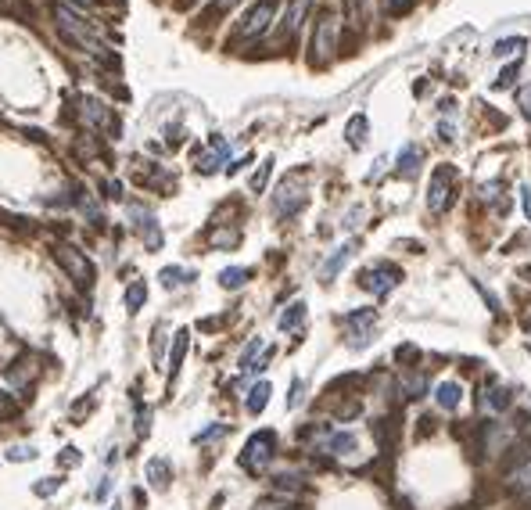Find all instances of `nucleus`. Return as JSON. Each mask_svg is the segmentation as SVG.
Segmentation results:
<instances>
[{
    "instance_id": "nucleus-1",
    "label": "nucleus",
    "mask_w": 531,
    "mask_h": 510,
    "mask_svg": "<svg viewBox=\"0 0 531 510\" xmlns=\"http://www.w3.org/2000/svg\"><path fill=\"white\" fill-rule=\"evenodd\" d=\"M273 449H276V435L273 431H259L244 442V453H241V467L248 474H262L273 460Z\"/></svg>"
},
{
    "instance_id": "nucleus-2",
    "label": "nucleus",
    "mask_w": 531,
    "mask_h": 510,
    "mask_svg": "<svg viewBox=\"0 0 531 510\" xmlns=\"http://www.w3.org/2000/svg\"><path fill=\"white\" fill-rule=\"evenodd\" d=\"M54 18H58V29H61V33H65L72 43H79V47H83V51H90L93 58H105V47L98 43V36H93L90 29H86V22H79L69 8H58V11H54Z\"/></svg>"
},
{
    "instance_id": "nucleus-3",
    "label": "nucleus",
    "mask_w": 531,
    "mask_h": 510,
    "mask_svg": "<svg viewBox=\"0 0 531 510\" xmlns=\"http://www.w3.org/2000/svg\"><path fill=\"white\" fill-rule=\"evenodd\" d=\"M273 18H276V0H259V4L237 22V36H244V40L262 36L266 29L273 25Z\"/></svg>"
},
{
    "instance_id": "nucleus-4",
    "label": "nucleus",
    "mask_w": 531,
    "mask_h": 510,
    "mask_svg": "<svg viewBox=\"0 0 531 510\" xmlns=\"http://www.w3.org/2000/svg\"><path fill=\"white\" fill-rule=\"evenodd\" d=\"M334 43H337V18L330 11H323L320 22H316V33H312V62L323 65L334 54Z\"/></svg>"
},
{
    "instance_id": "nucleus-5",
    "label": "nucleus",
    "mask_w": 531,
    "mask_h": 510,
    "mask_svg": "<svg viewBox=\"0 0 531 510\" xmlns=\"http://www.w3.org/2000/svg\"><path fill=\"white\" fill-rule=\"evenodd\" d=\"M302 205H305L302 180H298V176H288L284 184L276 187V194H273V213H276L280 220H288V216H295V213H298Z\"/></svg>"
},
{
    "instance_id": "nucleus-6",
    "label": "nucleus",
    "mask_w": 531,
    "mask_h": 510,
    "mask_svg": "<svg viewBox=\"0 0 531 510\" xmlns=\"http://www.w3.org/2000/svg\"><path fill=\"white\" fill-rule=\"evenodd\" d=\"M54 255H58L61 269H65V274H69L79 288H86V284L93 281V266H90V259H86L83 252H76V248H69V245H61Z\"/></svg>"
},
{
    "instance_id": "nucleus-7",
    "label": "nucleus",
    "mask_w": 531,
    "mask_h": 510,
    "mask_svg": "<svg viewBox=\"0 0 531 510\" xmlns=\"http://www.w3.org/2000/svg\"><path fill=\"white\" fill-rule=\"evenodd\" d=\"M398 266H388V262H377V266H370V269H363L359 274V284L366 288V291H373V295H388L395 284H398Z\"/></svg>"
},
{
    "instance_id": "nucleus-8",
    "label": "nucleus",
    "mask_w": 531,
    "mask_h": 510,
    "mask_svg": "<svg viewBox=\"0 0 531 510\" xmlns=\"http://www.w3.org/2000/svg\"><path fill=\"white\" fill-rule=\"evenodd\" d=\"M130 216L137 220V230H140V237H144V245H147L151 252H159V248H162V230H159V223H154V216L144 213L140 205L130 208Z\"/></svg>"
},
{
    "instance_id": "nucleus-9",
    "label": "nucleus",
    "mask_w": 531,
    "mask_h": 510,
    "mask_svg": "<svg viewBox=\"0 0 531 510\" xmlns=\"http://www.w3.org/2000/svg\"><path fill=\"white\" fill-rule=\"evenodd\" d=\"M83 119L90 126H98V130H108V133H115L119 130V123H115V115L101 105V101H93V98H86L83 101Z\"/></svg>"
},
{
    "instance_id": "nucleus-10",
    "label": "nucleus",
    "mask_w": 531,
    "mask_h": 510,
    "mask_svg": "<svg viewBox=\"0 0 531 510\" xmlns=\"http://www.w3.org/2000/svg\"><path fill=\"white\" fill-rule=\"evenodd\" d=\"M449 180H452V169H438L431 180V213H442V208L449 205Z\"/></svg>"
},
{
    "instance_id": "nucleus-11",
    "label": "nucleus",
    "mask_w": 531,
    "mask_h": 510,
    "mask_svg": "<svg viewBox=\"0 0 531 510\" xmlns=\"http://www.w3.org/2000/svg\"><path fill=\"white\" fill-rule=\"evenodd\" d=\"M323 449L327 453H337V457H345L356 449V435L349 431H323Z\"/></svg>"
},
{
    "instance_id": "nucleus-12",
    "label": "nucleus",
    "mask_w": 531,
    "mask_h": 510,
    "mask_svg": "<svg viewBox=\"0 0 531 510\" xmlns=\"http://www.w3.org/2000/svg\"><path fill=\"white\" fill-rule=\"evenodd\" d=\"M169 478H173V467H169V460H162V457L147 460V482H151L154 489H166V485H169Z\"/></svg>"
},
{
    "instance_id": "nucleus-13",
    "label": "nucleus",
    "mask_w": 531,
    "mask_h": 510,
    "mask_svg": "<svg viewBox=\"0 0 531 510\" xmlns=\"http://www.w3.org/2000/svg\"><path fill=\"white\" fill-rule=\"evenodd\" d=\"M269 396H273L269 381H259V384L252 388V392H248V403H244V406H248V413H252V417H255V413H262V410H266V403H269Z\"/></svg>"
},
{
    "instance_id": "nucleus-14",
    "label": "nucleus",
    "mask_w": 531,
    "mask_h": 510,
    "mask_svg": "<svg viewBox=\"0 0 531 510\" xmlns=\"http://www.w3.org/2000/svg\"><path fill=\"white\" fill-rule=\"evenodd\" d=\"M459 396H463V392H459L456 381H442L438 388H434V399H438L442 410H456V406H459Z\"/></svg>"
},
{
    "instance_id": "nucleus-15",
    "label": "nucleus",
    "mask_w": 531,
    "mask_h": 510,
    "mask_svg": "<svg viewBox=\"0 0 531 510\" xmlns=\"http://www.w3.org/2000/svg\"><path fill=\"white\" fill-rule=\"evenodd\" d=\"M309 4L312 0H291V8H288V15H284V29H288V36L291 33H298V25L305 22V15H309Z\"/></svg>"
},
{
    "instance_id": "nucleus-16",
    "label": "nucleus",
    "mask_w": 531,
    "mask_h": 510,
    "mask_svg": "<svg viewBox=\"0 0 531 510\" xmlns=\"http://www.w3.org/2000/svg\"><path fill=\"white\" fill-rule=\"evenodd\" d=\"M349 259H352V245H341V248H337V252H334V255L323 262V269H320V274H323L327 281H330V277H337V274H341V266H345Z\"/></svg>"
},
{
    "instance_id": "nucleus-17",
    "label": "nucleus",
    "mask_w": 531,
    "mask_h": 510,
    "mask_svg": "<svg viewBox=\"0 0 531 510\" xmlns=\"http://www.w3.org/2000/svg\"><path fill=\"white\" fill-rule=\"evenodd\" d=\"M305 320V302H291L284 313H280V320H276V327L280 331H295V327Z\"/></svg>"
},
{
    "instance_id": "nucleus-18",
    "label": "nucleus",
    "mask_w": 531,
    "mask_h": 510,
    "mask_svg": "<svg viewBox=\"0 0 531 510\" xmlns=\"http://www.w3.org/2000/svg\"><path fill=\"white\" fill-rule=\"evenodd\" d=\"M227 155H230V147H227V140H212V155H205V159L198 162V169H201V173H212V169H215V166H220V162H223Z\"/></svg>"
},
{
    "instance_id": "nucleus-19",
    "label": "nucleus",
    "mask_w": 531,
    "mask_h": 510,
    "mask_svg": "<svg viewBox=\"0 0 531 510\" xmlns=\"http://www.w3.org/2000/svg\"><path fill=\"white\" fill-rule=\"evenodd\" d=\"M187 331H176V345H173V356H169V374L176 377L180 374V367H183V356H187Z\"/></svg>"
},
{
    "instance_id": "nucleus-20",
    "label": "nucleus",
    "mask_w": 531,
    "mask_h": 510,
    "mask_svg": "<svg viewBox=\"0 0 531 510\" xmlns=\"http://www.w3.org/2000/svg\"><path fill=\"white\" fill-rule=\"evenodd\" d=\"M262 349H266V342H262V338H252V342H248V349L241 352V370H244V374H252V367H255V356H259Z\"/></svg>"
},
{
    "instance_id": "nucleus-21",
    "label": "nucleus",
    "mask_w": 531,
    "mask_h": 510,
    "mask_svg": "<svg viewBox=\"0 0 531 510\" xmlns=\"http://www.w3.org/2000/svg\"><path fill=\"white\" fill-rule=\"evenodd\" d=\"M506 485H510L513 492H531V460H527L520 471H513V474H510V482H506Z\"/></svg>"
},
{
    "instance_id": "nucleus-22",
    "label": "nucleus",
    "mask_w": 531,
    "mask_h": 510,
    "mask_svg": "<svg viewBox=\"0 0 531 510\" xmlns=\"http://www.w3.org/2000/svg\"><path fill=\"white\" fill-rule=\"evenodd\" d=\"M366 130H370V123H366V115H356L352 123H349V144L352 147H359V144H366Z\"/></svg>"
},
{
    "instance_id": "nucleus-23",
    "label": "nucleus",
    "mask_w": 531,
    "mask_h": 510,
    "mask_svg": "<svg viewBox=\"0 0 531 510\" xmlns=\"http://www.w3.org/2000/svg\"><path fill=\"white\" fill-rule=\"evenodd\" d=\"M144 302H147V288H144V281L130 284V291H126V309H130V313H137Z\"/></svg>"
},
{
    "instance_id": "nucleus-24",
    "label": "nucleus",
    "mask_w": 531,
    "mask_h": 510,
    "mask_svg": "<svg viewBox=\"0 0 531 510\" xmlns=\"http://www.w3.org/2000/svg\"><path fill=\"white\" fill-rule=\"evenodd\" d=\"M244 281H248V269H241V266L223 269V274H220V284H223V288H230V291H234V288H241Z\"/></svg>"
},
{
    "instance_id": "nucleus-25",
    "label": "nucleus",
    "mask_w": 531,
    "mask_h": 510,
    "mask_svg": "<svg viewBox=\"0 0 531 510\" xmlns=\"http://www.w3.org/2000/svg\"><path fill=\"white\" fill-rule=\"evenodd\" d=\"M417 162H420V147H413V144H410V147H405V152L398 155V169H402V173H413V169H417Z\"/></svg>"
},
{
    "instance_id": "nucleus-26",
    "label": "nucleus",
    "mask_w": 531,
    "mask_h": 510,
    "mask_svg": "<svg viewBox=\"0 0 531 510\" xmlns=\"http://www.w3.org/2000/svg\"><path fill=\"white\" fill-rule=\"evenodd\" d=\"M520 47H524V36H510V40H499V43H495V54H499V58H510V54H517Z\"/></svg>"
},
{
    "instance_id": "nucleus-27",
    "label": "nucleus",
    "mask_w": 531,
    "mask_h": 510,
    "mask_svg": "<svg viewBox=\"0 0 531 510\" xmlns=\"http://www.w3.org/2000/svg\"><path fill=\"white\" fill-rule=\"evenodd\" d=\"M33 457H36V449H33V445H11V449H8V460H11V464L33 460Z\"/></svg>"
},
{
    "instance_id": "nucleus-28",
    "label": "nucleus",
    "mask_w": 531,
    "mask_h": 510,
    "mask_svg": "<svg viewBox=\"0 0 531 510\" xmlns=\"http://www.w3.org/2000/svg\"><path fill=\"white\" fill-rule=\"evenodd\" d=\"M183 277H191V274H183V269H176V266L162 269V284H166V288H176V284H183Z\"/></svg>"
},
{
    "instance_id": "nucleus-29",
    "label": "nucleus",
    "mask_w": 531,
    "mask_h": 510,
    "mask_svg": "<svg viewBox=\"0 0 531 510\" xmlns=\"http://www.w3.org/2000/svg\"><path fill=\"white\" fill-rule=\"evenodd\" d=\"M61 489V478H40V485L33 489L36 496H51V492H58Z\"/></svg>"
},
{
    "instance_id": "nucleus-30",
    "label": "nucleus",
    "mask_w": 531,
    "mask_h": 510,
    "mask_svg": "<svg viewBox=\"0 0 531 510\" xmlns=\"http://www.w3.org/2000/svg\"><path fill=\"white\" fill-rule=\"evenodd\" d=\"M269 169H273V159H266V162H262V169L252 176V191H262V187H266V176H269Z\"/></svg>"
},
{
    "instance_id": "nucleus-31",
    "label": "nucleus",
    "mask_w": 531,
    "mask_h": 510,
    "mask_svg": "<svg viewBox=\"0 0 531 510\" xmlns=\"http://www.w3.org/2000/svg\"><path fill=\"white\" fill-rule=\"evenodd\" d=\"M410 8H413V0H384V11L388 15H405Z\"/></svg>"
},
{
    "instance_id": "nucleus-32",
    "label": "nucleus",
    "mask_w": 531,
    "mask_h": 510,
    "mask_svg": "<svg viewBox=\"0 0 531 510\" xmlns=\"http://www.w3.org/2000/svg\"><path fill=\"white\" fill-rule=\"evenodd\" d=\"M234 4H241V0H212V8H208V18H215V15H227Z\"/></svg>"
},
{
    "instance_id": "nucleus-33",
    "label": "nucleus",
    "mask_w": 531,
    "mask_h": 510,
    "mask_svg": "<svg viewBox=\"0 0 531 510\" xmlns=\"http://www.w3.org/2000/svg\"><path fill=\"white\" fill-rule=\"evenodd\" d=\"M230 428L227 424H212L208 431H201V435H194V442H208V438H220V435H227Z\"/></svg>"
},
{
    "instance_id": "nucleus-34",
    "label": "nucleus",
    "mask_w": 531,
    "mask_h": 510,
    "mask_svg": "<svg viewBox=\"0 0 531 510\" xmlns=\"http://www.w3.org/2000/svg\"><path fill=\"white\" fill-rule=\"evenodd\" d=\"M517 69H520L517 62H513V65H506L503 72H499V79H495V86H510V83H513V76H517Z\"/></svg>"
},
{
    "instance_id": "nucleus-35",
    "label": "nucleus",
    "mask_w": 531,
    "mask_h": 510,
    "mask_svg": "<svg viewBox=\"0 0 531 510\" xmlns=\"http://www.w3.org/2000/svg\"><path fill=\"white\" fill-rule=\"evenodd\" d=\"M61 464H65V467H76V464H79V449H72V445L61 449Z\"/></svg>"
},
{
    "instance_id": "nucleus-36",
    "label": "nucleus",
    "mask_w": 531,
    "mask_h": 510,
    "mask_svg": "<svg viewBox=\"0 0 531 510\" xmlns=\"http://www.w3.org/2000/svg\"><path fill=\"white\" fill-rule=\"evenodd\" d=\"M147 421H151V410H147V406L137 410V431H140V435H147Z\"/></svg>"
},
{
    "instance_id": "nucleus-37",
    "label": "nucleus",
    "mask_w": 531,
    "mask_h": 510,
    "mask_svg": "<svg viewBox=\"0 0 531 510\" xmlns=\"http://www.w3.org/2000/svg\"><path fill=\"white\" fill-rule=\"evenodd\" d=\"M520 112L531 119V86H524V90H520Z\"/></svg>"
},
{
    "instance_id": "nucleus-38",
    "label": "nucleus",
    "mask_w": 531,
    "mask_h": 510,
    "mask_svg": "<svg viewBox=\"0 0 531 510\" xmlns=\"http://www.w3.org/2000/svg\"><path fill=\"white\" fill-rule=\"evenodd\" d=\"M524 216L531 220V191H527V187H524Z\"/></svg>"
},
{
    "instance_id": "nucleus-39",
    "label": "nucleus",
    "mask_w": 531,
    "mask_h": 510,
    "mask_svg": "<svg viewBox=\"0 0 531 510\" xmlns=\"http://www.w3.org/2000/svg\"><path fill=\"white\" fill-rule=\"evenodd\" d=\"M11 410H15V406H11V403H8L4 396H0V413H11Z\"/></svg>"
},
{
    "instance_id": "nucleus-40",
    "label": "nucleus",
    "mask_w": 531,
    "mask_h": 510,
    "mask_svg": "<svg viewBox=\"0 0 531 510\" xmlns=\"http://www.w3.org/2000/svg\"><path fill=\"white\" fill-rule=\"evenodd\" d=\"M524 327H527V335H531V316H527V320H524Z\"/></svg>"
}]
</instances>
